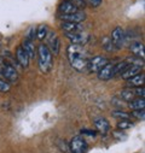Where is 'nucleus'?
<instances>
[{
    "mask_svg": "<svg viewBox=\"0 0 145 153\" xmlns=\"http://www.w3.org/2000/svg\"><path fill=\"white\" fill-rule=\"evenodd\" d=\"M10 88H11V86H10L9 82H6L5 80H1V79H0V92L6 93V92L10 91Z\"/></svg>",
    "mask_w": 145,
    "mask_h": 153,
    "instance_id": "27",
    "label": "nucleus"
},
{
    "mask_svg": "<svg viewBox=\"0 0 145 153\" xmlns=\"http://www.w3.org/2000/svg\"><path fill=\"white\" fill-rule=\"evenodd\" d=\"M94 127L97 129V131H99L100 134H106L109 130H110V124H109L108 120L104 117H98L94 120Z\"/></svg>",
    "mask_w": 145,
    "mask_h": 153,
    "instance_id": "12",
    "label": "nucleus"
},
{
    "mask_svg": "<svg viewBox=\"0 0 145 153\" xmlns=\"http://www.w3.org/2000/svg\"><path fill=\"white\" fill-rule=\"evenodd\" d=\"M120 98H121V99H123V100H125V101H127V102L132 101L133 99H135L134 89H132V88H126V89L121 91V93H120Z\"/></svg>",
    "mask_w": 145,
    "mask_h": 153,
    "instance_id": "20",
    "label": "nucleus"
},
{
    "mask_svg": "<svg viewBox=\"0 0 145 153\" xmlns=\"http://www.w3.org/2000/svg\"><path fill=\"white\" fill-rule=\"evenodd\" d=\"M134 93H135V97H139V98H144L145 97V89H144V87H137L134 89Z\"/></svg>",
    "mask_w": 145,
    "mask_h": 153,
    "instance_id": "31",
    "label": "nucleus"
},
{
    "mask_svg": "<svg viewBox=\"0 0 145 153\" xmlns=\"http://www.w3.org/2000/svg\"><path fill=\"white\" fill-rule=\"evenodd\" d=\"M109 63L108 58L106 57H103V56H96L93 57L92 59L88 60V64H87V69L90 72H98L103 66H105L106 64Z\"/></svg>",
    "mask_w": 145,
    "mask_h": 153,
    "instance_id": "4",
    "label": "nucleus"
},
{
    "mask_svg": "<svg viewBox=\"0 0 145 153\" xmlns=\"http://www.w3.org/2000/svg\"><path fill=\"white\" fill-rule=\"evenodd\" d=\"M129 65H131V64H129L127 60H123V62H121V63L114 65V75H122V74L127 70V68H128Z\"/></svg>",
    "mask_w": 145,
    "mask_h": 153,
    "instance_id": "21",
    "label": "nucleus"
},
{
    "mask_svg": "<svg viewBox=\"0 0 145 153\" xmlns=\"http://www.w3.org/2000/svg\"><path fill=\"white\" fill-rule=\"evenodd\" d=\"M85 1H86V5H88V6L93 7V9H96V7H99V6L102 5L103 0H85Z\"/></svg>",
    "mask_w": 145,
    "mask_h": 153,
    "instance_id": "29",
    "label": "nucleus"
},
{
    "mask_svg": "<svg viewBox=\"0 0 145 153\" xmlns=\"http://www.w3.org/2000/svg\"><path fill=\"white\" fill-rule=\"evenodd\" d=\"M98 77L99 80H103V81H108L114 77V64L111 63H108L105 66H103L98 72Z\"/></svg>",
    "mask_w": 145,
    "mask_h": 153,
    "instance_id": "8",
    "label": "nucleus"
},
{
    "mask_svg": "<svg viewBox=\"0 0 145 153\" xmlns=\"http://www.w3.org/2000/svg\"><path fill=\"white\" fill-rule=\"evenodd\" d=\"M59 12L62 15H71V13L78 12V9L72 5L69 0H64V1L59 5Z\"/></svg>",
    "mask_w": 145,
    "mask_h": 153,
    "instance_id": "16",
    "label": "nucleus"
},
{
    "mask_svg": "<svg viewBox=\"0 0 145 153\" xmlns=\"http://www.w3.org/2000/svg\"><path fill=\"white\" fill-rule=\"evenodd\" d=\"M23 50L27 52V54L29 56V58H34L35 54H36V50H35V45L33 41H29V40H24L23 42Z\"/></svg>",
    "mask_w": 145,
    "mask_h": 153,
    "instance_id": "18",
    "label": "nucleus"
},
{
    "mask_svg": "<svg viewBox=\"0 0 145 153\" xmlns=\"http://www.w3.org/2000/svg\"><path fill=\"white\" fill-rule=\"evenodd\" d=\"M87 148H88V145L81 135H76L70 140V143H69L70 153H86Z\"/></svg>",
    "mask_w": 145,
    "mask_h": 153,
    "instance_id": "3",
    "label": "nucleus"
},
{
    "mask_svg": "<svg viewBox=\"0 0 145 153\" xmlns=\"http://www.w3.org/2000/svg\"><path fill=\"white\" fill-rule=\"evenodd\" d=\"M129 50L133 52V54L135 57L140 58L141 60L144 59V57H145V54H144V45L140 41H133L129 45Z\"/></svg>",
    "mask_w": 145,
    "mask_h": 153,
    "instance_id": "15",
    "label": "nucleus"
},
{
    "mask_svg": "<svg viewBox=\"0 0 145 153\" xmlns=\"http://www.w3.org/2000/svg\"><path fill=\"white\" fill-rule=\"evenodd\" d=\"M63 22H71V23H80L86 19V13L84 11H78L71 15H62Z\"/></svg>",
    "mask_w": 145,
    "mask_h": 153,
    "instance_id": "11",
    "label": "nucleus"
},
{
    "mask_svg": "<svg viewBox=\"0 0 145 153\" xmlns=\"http://www.w3.org/2000/svg\"><path fill=\"white\" fill-rule=\"evenodd\" d=\"M47 48L50 50V52L55 56H57L61 50V42H59V37L57 36V34L55 31L50 33L49 37H47Z\"/></svg>",
    "mask_w": 145,
    "mask_h": 153,
    "instance_id": "7",
    "label": "nucleus"
},
{
    "mask_svg": "<svg viewBox=\"0 0 145 153\" xmlns=\"http://www.w3.org/2000/svg\"><path fill=\"white\" fill-rule=\"evenodd\" d=\"M69 1H70L72 5H74L78 10L81 9V10L84 11V9L86 7V1H85V0H69Z\"/></svg>",
    "mask_w": 145,
    "mask_h": 153,
    "instance_id": "26",
    "label": "nucleus"
},
{
    "mask_svg": "<svg viewBox=\"0 0 145 153\" xmlns=\"http://www.w3.org/2000/svg\"><path fill=\"white\" fill-rule=\"evenodd\" d=\"M65 36L74 44V45H84L88 41V34L84 31H76V33H65Z\"/></svg>",
    "mask_w": 145,
    "mask_h": 153,
    "instance_id": "6",
    "label": "nucleus"
},
{
    "mask_svg": "<svg viewBox=\"0 0 145 153\" xmlns=\"http://www.w3.org/2000/svg\"><path fill=\"white\" fill-rule=\"evenodd\" d=\"M133 127V123L128 120H122L117 123V128L119 129H128V128H132Z\"/></svg>",
    "mask_w": 145,
    "mask_h": 153,
    "instance_id": "25",
    "label": "nucleus"
},
{
    "mask_svg": "<svg viewBox=\"0 0 145 153\" xmlns=\"http://www.w3.org/2000/svg\"><path fill=\"white\" fill-rule=\"evenodd\" d=\"M81 134H85V135H88V136H94L96 135V131L94 130H90V129H82L81 130Z\"/></svg>",
    "mask_w": 145,
    "mask_h": 153,
    "instance_id": "32",
    "label": "nucleus"
},
{
    "mask_svg": "<svg viewBox=\"0 0 145 153\" xmlns=\"http://www.w3.org/2000/svg\"><path fill=\"white\" fill-rule=\"evenodd\" d=\"M113 116L115 118H121V121H122V120H128L131 117V114L127 113V112H125V111H114L113 112Z\"/></svg>",
    "mask_w": 145,
    "mask_h": 153,
    "instance_id": "24",
    "label": "nucleus"
},
{
    "mask_svg": "<svg viewBox=\"0 0 145 153\" xmlns=\"http://www.w3.org/2000/svg\"><path fill=\"white\" fill-rule=\"evenodd\" d=\"M145 81V76L143 72L133 76L132 79L127 80V88H137V87H141L144 85Z\"/></svg>",
    "mask_w": 145,
    "mask_h": 153,
    "instance_id": "14",
    "label": "nucleus"
},
{
    "mask_svg": "<svg viewBox=\"0 0 145 153\" xmlns=\"http://www.w3.org/2000/svg\"><path fill=\"white\" fill-rule=\"evenodd\" d=\"M35 34H36V31H35L34 27H30L29 30H28V33H27L25 40H29V41H33V42H34V36H35Z\"/></svg>",
    "mask_w": 145,
    "mask_h": 153,
    "instance_id": "30",
    "label": "nucleus"
},
{
    "mask_svg": "<svg viewBox=\"0 0 145 153\" xmlns=\"http://www.w3.org/2000/svg\"><path fill=\"white\" fill-rule=\"evenodd\" d=\"M67 53H68L69 63L72 69H75L79 72H82L87 69V64H88L90 59L87 58V53L81 45L71 44L68 47Z\"/></svg>",
    "mask_w": 145,
    "mask_h": 153,
    "instance_id": "1",
    "label": "nucleus"
},
{
    "mask_svg": "<svg viewBox=\"0 0 145 153\" xmlns=\"http://www.w3.org/2000/svg\"><path fill=\"white\" fill-rule=\"evenodd\" d=\"M16 59H17V62H18V64L21 65V66H23V68H28V65H29V56L27 54V52L23 50V47L22 46H19L18 48H17V51H16Z\"/></svg>",
    "mask_w": 145,
    "mask_h": 153,
    "instance_id": "13",
    "label": "nucleus"
},
{
    "mask_svg": "<svg viewBox=\"0 0 145 153\" xmlns=\"http://www.w3.org/2000/svg\"><path fill=\"white\" fill-rule=\"evenodd\" d=\"M102 46H103V48H104L106 52H114V51L117 50V48L114 46V44H113V41H111L110 37H104V39L102 40Z\"/></svg>",
    "mask_w": 145,
    "mask_h": 153,
    "instance_id": "22",
    "label": "nucleus"
},
{
    "mask_svg": "<svg viewBox=\"0 0 145 153\" xmlns=\"http://www.w3.org/2000/svg\"><path fill=\"white\" fill-rule=\"evenodd\" d=\"M125 35H126V33H125V30H123L121 27L115 28V29L113 30V33H111V37H110V39H111L114 46H115L117 50L122 48V46L125 45V41H126Z\"/></svg>",
    "mask_w": 145,
    "mask_h": 153,
    "instance_id": "5",
    "label": "nucleus"
},
{
    "mask_svg": "<svg viewBox=\"0 0 145 153\" xmlns=\"http://www.w3.org/2000/svg\"><path fill=\"white\" fill-rule=\"evenodd\" d=\"M1 71H3V76L5 77V80H7L10 82H16L18 80V72H17V70L12 65L5 64L3 66Z\"/></svg>",
    "mask_w": 145,
    "mask_h": 153,
    "instance_id": "9",
    "label": "nucleus"
},
{
    "mask_svg": "<svg viewBox=\"0 0 145 153\" xmlns=\"http://www.w3.org/2000/svg\"><path fill=\"white\" fill-rule=\"evenodd\" d=\"M128 106L132 111L134 110H144L145 107V100L144 98H138V99H133L132 101L128 102Z\"/></svg>",
    "mask_w": 145,
    "mask_h": 153,
    "instance_id": "19",
    "label": "nucleus"
},
{
    "mask_svg": "<svg viewBox=\"0 0 145 153\" xmlns=\"http://www.w3.org/2000/svg\"><path fill=\"white\" fill-rule=\"evenodd\" d=\"M131 114H132L133 117L138 118V120H144V118H145V112H144V110H134V111H132Z\"/></svg>",
    "mask_w": 145,
    "mask_h": 153,
    "instance_id": "28",
    "label": "nucleus"
},
{
    "mask_svg": "<svg viewBox=\"0 0 145 153\" xmlns=\"http://www.w3.org/2000/svg\"><path fill=\"white\" fill-rule=\"evenodd\" d=\"M46 36H47V27L44 24L39 25V28L36 29V37H38L39 40H44Z\"/></svg>",
    "mask_w": 145,
    "mask_h": 153,
    "instance_id": "23",
    "label": "nucleus"
},
{
    "mask_svg": "<svg viewBox=\"0 0 145 153\" xmlns=\"http://www.w3.org/2000/svg\"><path fill=\"white\" fill-rule=\"evenodd\" d=\"M61 28L65 33H76L82 30V27L79 23H71V22H62Z\"/></svg>",
    "mask_w": 145,
    "mask_h": 153,
    "instance_id": "17",
    "label": "nucleus"
},
{
    "mask_svg": "<svg viewBox=\"0 0 145 153\" xmlns=\"http://www.w3.org/2000/svg\"><path fill=\"white\" fill-rule=\"evenodd\" d=\"M141 70H143V65H140V64H131V65L127 68V70L121 75V77L127 81V80L132 79L133 76L140 74Z\"/></svg>",
    "mask_w": 145,
    "mask_h": 153,
    "instance_id": "10",
    "label": "nucleus"
},
{
    "mask_svg": "<svg viewBox=\"0 0 145 153\" xmlns=\"http://www.w3.org/2000/svg\"><path fill=\"white\" fill-rule=\"evenodd\" d=\"M38 58H39V68L41 72L49 74L53 66V57L46 45H40L38 47Z\"/></svg>",
    "mask_w": 145,
    "mask_h": 153,
    "instance_id": "2",
    "label": "nucleus"
}]
</instances>
